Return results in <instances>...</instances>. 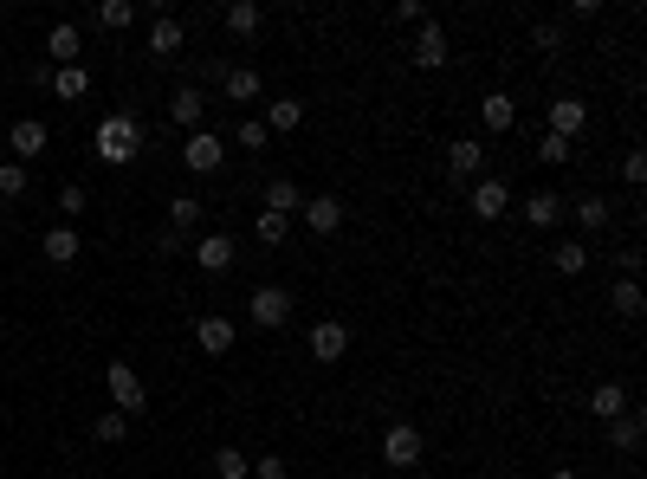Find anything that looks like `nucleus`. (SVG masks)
Masks as SVG:
<instances>
[{
  "label": "nucleus",
  "mask_w": 647,
  "mask_h": 479,
  "mask_svg": "<svg viewBox=\"0 0 647 479\" xmlns=\"http://www.w3.org/2000/svg\"><path fill=\"white\" fill-rule=\"evenodd\" d=\"M589 123V104L583 98H550V136H563V143H576Z\"/></svg>",
  "instance_id": "11"
},
{
  "label": "nucleus",
  "mask_w": 647,
  "mask_h": 479,
  "mask_svg": "<svg viewBox=\"0 0 647 479\" xmlns=\"http://www.w3.org/2000/svg\"><path fill=\"white\" fill-rule=\"evenodd\" d=\"M538 162H550V169H563V162H570V143H563V136H544V143H538Z\"/></svg>",
  "instance_id": "38"
},
{
  "label": "nucleus",
  "mask_w": 647,
  "mask_h": 479,
  "mask_svg": "<svg viewBox=\"0 0 647 479\" xmlns=\"http://www.w3.org/2000/svg\"><path fill=\"white\" fill-rule=\"evenodd\" d=\"M563 214H576V227H583V234H602V227H609V201H602V195L563 201Z\"/></svg>",
  "instance_id": "18"
},
{
  "label": "nucleus",
  "mask_w": 647,
  "mask_h": 479,
  "mask_svg": "<svg viewBox=\"0 0 647 479\" xmlns=\"http://www.w3.org/2000/svg\"><path fill=\"white\" fill-rule=\"evenodd\" d=\"M233 143H240L246 156H259V149L272 143V130H266V123H259V117H240V130H233Z\"/></svg>",
  "instance_id": "33"
},
{
  "label": "nucleus",
  "mask_w": 647,
  "mask_h": 479,
  "mask_svg": "<svg viewBox=\"0 0 647 479\" xmlns=\"http://www.w3.org/2000/svg\"><path fill=\"white\" fill-rule=\"evenodd\" d=\"M39 253H46V266H72V259L85 253V240H78L72 227H52V234L39 240Z\"/></svg>",
  "instance_id": "19"
},
{
  "label": "nucleus",
  "mask_w": 647,
  "mask_h": 479,
  "mask_svg": "<svg viewBox=\"0 0 647 479\" xmlns=\"http://www.w3.org/2000/svg\"><path fill=\"white\" fill-rule=\"evenodd\" d=\"M52 91H59V98H91V72L85 65H65V72H52Z\"/></svg>",
  "instance_id": "28"
},
{
  "label": "nucleus",
  "mask_w": 647,
  "mask_h": 479,
  "mask_svg": "<svg viewBox=\"0 0 647 479\" xmlns=\"http://www.w3.org/2000/svg\"><path fill=\"white\" fill-rule=\"evenodd\" d=\"M298 208H305V201H298V182L292 175H272L266 182V214H285V221H292Z\"/></svg>",
  "instance_id": "21"
},
{
  "label": "nucleus",
  "mask_w": 647,
  "mask_h": 479,
  "mask_svg": "<svg viewBox=\"0 0 647 479\" xmlns=\"http://www.w3.org/2000/svg\"><path fill=\"white\" fill-rule=\"evenodd\" d=\"M195 344L208 350V357H227V350H233V318H220V311L195 318Z\"/></svg>",
  "instance_id": "15"
},
{
  "label": "nucleus",
  "mask_w": 647,
  "mask_h": 479,
  "mask_svg": "<svg viewBox=\"0 0 647 479\" xmlns=\"http://www.w3.org/2000/svg\"><path fill=\"white\" fill-rule=\"evenodd\" d=\"M220 20H227V33H259V20H266V7H259V0H233L227 13H220Z\"/></svg>",
  "instance_id": "26"
},
{
  "label": "nucleus",
  "mask_w": 647,
  "mask_h": 479,
  "mask_svg": "<svg viewBox=\"0 0 647 479\" xmlns=\"http://www.w3.org/2000/svg\"><path fill=\"white\" fill-rule=\"evenodd\" d=\"M220 85H227V98H233V104H259V91H266L253 65H227V78H220Z\"/></svg>",
  "instance_id": "22"
},
{
  "label": "nucleus",
  "mask_w": 647,
  "mask_h": 479,
  "mask_svg": "<svg viewBox=\"0 0 647 479\" xmlns=\"http://www.w3.org/2000/svg\"><path fill=\"white\" fill-rule=\"evenodd\" d=\"M233 259H240V253H233L227 234H201V240H195V266H201V272H227Z\"/></svg>",
  "instance_id": "17"
},
{
  "label": "nucleus",
  "mask_w": 647,
  "mask_h": 479,
  "mask_svg": "<svg viewBox=\"0 0 647 479\" xmlns=\"http://www.w3.org/2000/svg\"><path fill=\"white\" fill-rule=\"evenodd\" d=\"M78 52H85V33H78L72 20H59V26H52V33H46V59H52V65H59V72H65V65H78Z\"/></svg>",
  "instance_id": "13"
},
{
  "label": "nucleus",
  "mask_w": 647,
  "mask_h": 479,
  "mask_svg": "<svg viewBox=\"0 0 647 479\" xmlns=\"http://www.w3.org/2000/svg\"><path fill=\"white\" fill-rule=\"evenodd\" d=\"M123 434H130V415H117V408H110V415H98V421H91V441H104V447H117Z\"/></svg>",
  "instance_id": "34"
},
{
  "label": "nucleus",
  "mask_w": 647,
  "mask_h": 479,
  "mask_svg": "<svg viewBox=\"0 0 647 479\" xmlns=\"http://www.w3.org/2000/svg\"><path fill=\"white\" fill-rule=\"evenodd\" d=\"M589 415H602V421L628 415V389H622V382H596V395H589Z\"/></svg>",
  "instance_id": "25"
},
{
  "label": "nucleus",
  "mask_w": 647,
  "mask_h": 479,
  "mask_svg": "<svg viewBox=\"0 0 647 479\" xmlns=\"http://www.w3.org/2000/svg\"><path fill=\"white\" fill-rule=\"evenodd\" d=\"M182 162H188V175H214L220 162H227V143H220L214 130H195V136L182 143Z\"/></svg>",
  "instance_id": "4"
},
{
  "label": "nucleus",
  "mask_w": 647,
  "mask_h": 479,
  "mask_svg": "<svg viewBox=\"0 0 647 479\" xmlns=\"http://www.w3.org/2000/svg\"><path fill=\"white\" fill-rule=\"evenodd\" d=\"M428 20V7H421V0H402V7H395V26H421Z\"/></svg>",
  "instance_id": "42"
},
{
  "label": "nucleus",
  "mask_w": 647,
  "mask_h": 479,
  "mask_svg": "<svg viewBox=\"0 0 647 479\" xmlns=\"http://www.w3.org/2000/svg\"><path fill=\"white\" fill-rule=\"evenodd\" d=\"M91 149H98V162L123 169V162L143 156V130H136V117H130V111H110L98 130H91Z\"/></svg>",
  "instance_id": "1"
},
{
  "label": "nucleus",
  "mask_w": 647,
  "mask_h": 479,
  "mask_svg": "<svg viewBox=\"0 0 647 479\" xmlns=\"http://www.w3.org/2000/svg\"><path fill=\"white\" fill-rule=\"evenodd\" d=\"M259 123H266L272 136H285V130H298V123H305V104H298V98H272V104H266V117H259Z\"/></svg>",
  "instance_id": "23"
},
{
  "label": "nucleus",
  "mask_w": 647,
  "mask_h": 479,
  "mask_svg": "<svg viewBox=\"0 0 647 479\" xmlns=\"http://www.w3.org/2000/svg\"><path fill=\"white\" fill-rule=\"evenodd\" d=\"M246 473H253V460L240 447H214V479H246Z\"/></svg>",
  "instance_id": "32"
},
{
  "label": "nucleus",
  "mask_w": 647,
  "mask_h": 479,
  "mask_svg": "<svg viewBox=\"0 0 647 479\" xmlns=\"http://www.w3.org/2000/svg\"><path fill=\"white\" fill-rule=\"evenodd\" d=\"M182 20H169V13H162L156 26H149V52H156V59H175V52H182Z\"/></svg>",
  "instance_id": "24"
},
{
  "label": "nucleus",
  "mask_w": 647,
  "mask_h": 479,
  "mask_svg": "<svg viewBox=\"0 0 647 479\" xmlns=\"http://www.w3.org/2000/svg\"><path fill=\"white\" fill-rule=\"evenodd\" d=\"M130 20H136V7H130V0H98V26H110V33H123Z\"/></svg>",
  "instance_id": "36"
},
{
  "label": "nucleus",
  "mask_w": 647,
  "mask_h": 479,
  "mask_svg": "<svg viewBox=\"0 0 647 479\" xmlns=\"http://www.w3.org/2000/svg\"><path fill=\"white\" fill-rule=\"evenodd\" d=\"M382 460H389V467H421V428L415 421H395V428L382 434Z\"/></svg>",
  "instance_id": "5"
},
{
  "label": "nucleus",
  "mask_w": 647,
  "mask_h": 479,
  "mask_svg": "<svg viewBox=\"0 0 647 479\" xmlns=\"http://www.w3.org/2000/svg\"><path fill=\"white\" fill-rule=\"evenodd\" d=\"M298 214H305V227H311V234H318V240H330V234H337V227H343V201H337V195H311V201H305V208H298Z\"/></svg>",
  "instance_id": "12"
},
{
  "label": "nucleus",
  "mask_w": 647,
  "mask_h": 479,
  "mask_svg": "<svg viewBox=\"0 0 647 479\" xmlns=\"http://www.w3.org/2000/svg\"><path fill=\"white\" fill-rule=\"evenodd\" d=\"M26 195V162H0V201H20Z\"/></svg>",
  "instance_id": "37"
},
{
  "label": "nucleus",
  "mask_w": 647,
  "mask_h": 479,
  "mask_svg": "<svg viewBox=\"0 0 647 479\" xmlns=\"http://www.w3.org/2000/svg\"><path fill=\"white\" fill-rule=\"evenodd\" d=\"M609 311H615L622 324H635V318H641V285H635V279H622V285L609 292Z\"/></svg>",
  "instance_id": "31"
},
{
  "label": "nucleus",
  "mask_w": 647,
  "mask_h": 479,
  "mask_svg": "<svg viewBox=\"0 0 647 479\" xmlns=\"http://www.w3.org/2000/svg\"><path fill=\"white\" fill-rule=\"evenodd\" d=\"M479 123H486L492 136H505V130L518 123V104L505 98V91H492V98H479Z\"/></svg>",
  "instance_id": "20"
},
{
  "label": "nucleus",
  "mask_w": 647,
  "mask_h": 479,
  "mask_svg": "<svg viewBox=\"0 0 647 479\" xmlns=\"http://www.w3.org/2000/svg\"><path fill=\"white\" fill-rule=\"evenodd\" d=\"M602 428H609V441L622 447V454H635V447H641V415H635V408H628V415H615V421H602Z\"/></svg>",
  "instance_id": "29"
},
{
  "label": "nucleus",
  "mask_w": 647,
  "mask_h": 479,
  "mask_svg": "<svg viewBox=\"0 0 647 479\" xmlns=\"http://www.w3.org/2000/svg\"><path fill=\"white\" fill-rule=\"evenodd\" d=\"M408 59H415L421 72H440V65H447V26H440V20H421L415 52H408Z\"/></svg>",
  "instance_id": "9"
},
{
  "label": "nucleus",
  "mask_w": 647,
  "mask_h": 479,
  "mask_svg": "<svg viewBox=\"0 0 647 479\" xmlns=\"http://www.w3.org/2000/svg\"><path fill=\"white\" fill-rule=\"evenodd\" d=\"M622 175H628V182H647V156H641V149H628V156H622Z\"/></svg>",
  "instance_id": "41"
},
{
  "label": "nucleus",
  "mask_w": 647,
  "mask_h": 479,
  "mask_svg": "<svg viewBox=\"0 0 647 479\" xmlns=\"http://www.w3.org/2000/svg\"><path fill=\"white\" fill-rule=\"evenodd\" d=\"M182 246H188V240L175 234V227H162V234H156V253H182Z\"/></svg>",
  "instance_id": "44"
},
{
  "label": "nucleus",
  "mask_w": 647,
  "mask_h": 479,
  "mask_svg": "<svg viewBox=\"0 0 647 479\" xmlns=\"http://www.w3.org/2000/svg\"><path fill=\"white\" fill-rule=\"evenodd\" d=\"M59 214H85V188H78V182L59 188Z\"/></svg>",
  "instance_id": "40"
},
{
  "label": "nucleus",
  "mask_w": 647,
  "mask_h": 479,
  "mask_svg": "<svg viewBox=\"0 0 647 479\" xmlns=\"http://www.w3.org/2000/svg\"><path fill=\"white\" fill-rule=\"evenodd\" d=\"M253 479H292V467H285L279 454H259L253 460Z\"/></svg>",
  "instance_id": "39"
},
{
  "label": "nucleus",
  "mask_w": 647,
  "mask_h": 479,
  "mask_svg": "<svg viewBox=\"0 0 647 479\" xmlns=\"http://www.w3.org/2000/svg\"><path fill=\"white\" fill-rule=\"evenodd\" d=\"M550 479H583V473H576V467H557V473H550Z\"/></svg>",
  "instance_id": "45"
},
{
  "label": "nucleus",
  "mask_w": 647,
  "mask_h": 479,
  "mask_svg": "<svg viewBox=\"0 0 647 479\" xmlns=\"http://www.w3.org/2000/svg\"><path fill=\"white\" fill-rule=\"evenodd\" d=\"M311 357H318V363H343V357H350V324H343V318L311 324Z\"/></svg>",
  "instance_id": "6"
},
{
  "label": "nucleus",
  "mask_w": 647,
  "mask_h": 479,
  "mask_svg": "<svg viewBox=\"0 0 647 479\" xmlns=\"http://www.w3.org/2000/svg\"><path fill=\"white\" fill-rule=\"evenodd\" d=\"M538 46H544V52H563V26L544 20V26H538Z\"/></svg>",
  "instance_id": "43"
},
{
  "label": "nucleus",
  "mask_w": 647,
  "mask_h": 479,
  "mask_svg": "<svg viewBox=\"0 0 647 479\" xmlns=\"http://www.w3.org/2000/svg\"><path fill=\"white\" fill-rule=\"evenodd\" d=\"M550 266H557L563 279H576V272L589 266V246H583V240H557V253H550Z\"/></svg>",
  "instance_id": "30"
},
{
  "label": "nucleus",
  "mask_w": 647,
  "mask_h": 479,
  "mask_svg": "<svg viewBox=\"0 0 647 479\" xmlns=\"http://www.w3.org/2000/svg\"><path fill=\"white\" fill-rule=\"evenodd\" d=\"M104 389H110V402H117V415H143L149 389H143V369L136 363H104Z\"/></svg>",
  "instance_id": "3"
},
{
  "label": "nucleus",
  "mask_w": 647,
  "mask_h": 479,
  "mask_svg": "<svg viewBox=\"0 0 647 479\" xmlns=\"http://www.w3.org/2000/svg\"><path fill=\"white\" fill-rule=\"evenodd\" d=\"M292 311H298V298L285 292V285H259V292L246 298V318H253L259 331H285V324H292Z\"/></svg>",
  "instance_id": "2"
},
{
  "label": "nucleus",
  "mask_w": 647,
  "mask_h": 479,
  "mask_svg": "<svg viewBox=\"0 0 647 479\" xmlns=\"http://www.w3.org/2000/svg\"><path fill=\"white\" fill-rule=\"evenodd\" d=\"M253 234H259V246H279L285 234H292V221H285V214H266V208H259V221H253Z\"/></svg>",
  "instance_id": "35"
},
{
  "label": "nucleus",
  "mask_w": 647,
  "mask_h": 479,
  "mask_svg": "<svg viewBox=\"0 0 647 479\" xmlns=\"http://www.w3.org/2000/svg\"><path fill=\"white\" fill-rule=\"evenodd\" d=\"M201 117H208V98H201V85H182V91L169 98V123H182V130L195 136V130H201Z\"/></svg>",
  "instance_id": "14"
},
{
  "label": "nucleus",
  "mask_w": 647,
  "mask_h": 479,
  "mask_svg": "<svg viewBox=\"0 0 647 479\" xmlns=\"http://www.w3.org/2000/svg\"><path fill=\"white\" fill-rule=\"evenodd\" d=\"M46 143H52V130L39 117H20L7 130V149H13V162H33V156H46Z\"/></svg>",
  "instance_id": "7"
},
{
  "label": "nucleus",
  "mask_w": 647,
  "mask_h": 479,
  "mask_svg": "<svg viewBox=\"0 0 647 479\" xmlns=\"http://www.w3.org/2000/svg\"><path fill=\"white\" fill-rule=\"evenodd\" d=\"M518 214H525V227H538V234H544V227H557V221H563V201L550 195V188H538V195L518 201Z\"/></svg>",
  "instance_id": "16"
},
{
  "label": "nucleus",
  "mask_w": 647,
  "mask_h": 479,
  "mask_svg": "<svg viewBox=\"0 0 647 479\" xmlns=\"http://www.w3.org/2000/svg\"><path fill=\"white\" fill-rule=\"evenodd\" d=\"M201 214H208V208H201L195 195H175V201H169V227H175V234H182V240H188V234H195V227H201Z\"/></svg>",
  "instance_id": "27"
},
{
  "label": "nucleus",
  "mask_w": 647,
  "mask_h": 479,
  "mask_svg": "<svg viewBox=\"0 0 647 479\" xmlns=\"http://www.w3.org/2000/svg\"><path fill=\"white\" fill-rule=\"evenodd\" d=\"M479 169H486V143H473V136L447 143V175H453V188H460V182H473Z\"/></svg>",
  "instance_id": "10"
},
{
  "label": "nucleus",
  "mask_w": 647,
  "mask_h": 479,
  "mask_svg": "<svg viewBox=\"0 0 647 479\" xmlns=\"http://www.w3.org/2000/svg\"><path fill=\"white\" fill-rule=\"evenodd\" d=\"M466 208H473V221H505L512 214V195H505V182H473V195H466Z\"/></svg>",
  "instance_id": "8"
}]
</instances>
